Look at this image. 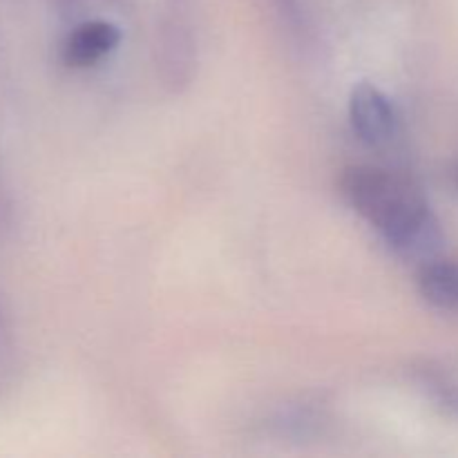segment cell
Here are the masks:
<instances>
[{
    "mask_svg": "<svg viewBox=\"0 0 458 458\" xmlns=\"http://www.w3.org/2000/svg\"><path fill=\"white\" fill-rule=\"evenodd\" d=\"M452 183H454V188L458 192V159L454 161V165H452Z\"/></svg>",
    "mask_w": 458,
    "mask_h": 458,
    "instance_id": "cell-7",
    "label": "cell"
},
{
    "mask_svg": "<svg viewBox=\"0 0 458 458\" xmlns=\"http://www.w3.org/2000/svg\"><path fill=\"white\" fill-rule=\"evenodd\" d=\"M416 376H419L420 387H425V392L434 398V403L458 419V385L454 380L432 365H423L416 371Z\"/></svg>",
    "mask_w": 458,
    "mask_h": 458,
    "instance_id": "cell-6",
    "label": "cell"
},
{
    "mask_svg": "<svg viewBox=\"0 0 458 458\" xmlns=\"http://www.w3.org/2000/svg\"><path fill=\"white\" fill-rule=\"evenodd\" d=\"M121 43L119 27L107 21H88L76 27L63 43V61L70 67L97 65Z\"/></svg>",
    "mask_w": 458,
    "mask_h": 458,
    "instance_id": "cell-3",
    "label": "cell"
},
{
    "mask_svg": "<svg viewBox=\"0 0 458 458\" xmlns=\"http://www.w3.org/2000/svg\"><path fill=\"white\" fill-rule=\"evenodd\" d=\"M340 192L398 258L420 267L438 258L445 242L441 224L414 182L374 165H352L340 177Z\"/></svg>",
    "mask_w": 458,
    "mask_h": 458,
    "instance_id": "cell-1",
    "label": "cell"
},
{
    "mask_svg": "<svg viewBox=\"0 0 458 458\" xmlns=\"http://www.w3.org/2000/svg\"><path fill=\"white\" fill-rule=\"evenodd\" d=\"M420 298L434 309L445 313H458V262L452 259H429L419 267Z\"/></svg>",
    "mask_w": 458,
    "mask_h": 458,
    "instance_id": "cell-5",
    "label": "cell"
},
{
    "mask_svg": "<svg viewBox=\"0 0 458 458\" xmlns=\"http://www.w3.org/2000/svg\"><path fill=\"white\" fill-rule=\"evenodd\" d=\"M195 38H191L182 22H173L165 27L159 40V67L161 79L173 92L186 88L195 70Z\"/></svg>",
    "mask_w": 458,
    "mask_h": 458,
    "instance_id": "cell-4",
    "label": "cell"
},
{
    "mask_svg": "<svg viewBox=\"0 0 458 458\" xmlns=\"http://www.w3.org/2000/svg\"><path fill=\"white\" fill-rule=\"evenodd\" d=\"M349 119L353 132L367 146L392 141L398 130V112L392 98L371 83H358L349 97Z\"/></svg>",
    "mask_w": 458,
    "mask_h": 458,
    "instance_id": "cell-2",
    "label": "cell"
}]
</instances>
